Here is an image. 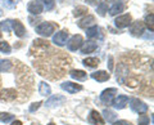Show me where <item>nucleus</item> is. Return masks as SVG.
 Wrapping results in <instances>:
<instances>
[{"mask_svg": "<svg viewBox=\"0 0 154 125\" xmlns=\"http://www.w3.org/2000/svg\"><path fill=\"white\" fill-rule=\"evenodd\" d=\"M86 2H88L89 4H96V3L99 2V0H86Z\"/></svg>", "mask_w": 154, "mask_h": 125, "instance_id": "38", "label": "nucleus"}, {"mask_svg": "<svg viewBox=\"0 0 154 125\" xmlns=\"http://www.w3.org/2000/svg\"><path fill=\"white\" fill-rule=\"evenodd\" d=\"M11 20H8V21H4V22H0V30H3V31H5V32H9L11 31Z\"/></svg>", "mask_w": 154, "mask_h": 125, "instance_id": "30", "label": "nucleus"}, {"mask_svg": "<svg viewBox=\"0 0 154 125\" xmlns=\"http://www.w3.org/2000/svg\"><path fill=\"white\" fill-rule=\"evenodd\" d=\"M69 76L72 79L79 80V81H84L88 79V74L82 70H72V71H69Z\"/></svg>", "mask_w": 154, "mask_h": 125, "instance_id": "16", "label": "nucleus"}, {"mask_svg": "<svg viewBox=\"0 0 154 125\" xmlns=\"http://www.w3.org/2000/svg\"><path fill=\"white\" fill-rule=\"evenodd\" d=\"M86 12H88V8L86 7H77V8H75V11H73V16L80 17V16H82V14H85Z\"/></svg>", "mask_w": 154, "mask_h": 125, "instance_id": "28", "label": "nucleus"}, {"mask_svg": "<svg viewBox=\"0 0 154 125\" xmlns=\"http://www.w3.org/2000/svg\"><path fill=\"white\" fill-rule=\"evenodd\" d=\"M103 116L105 117V120H107L108 123H114L116 120H117V115H116V112L112 111V110H108V108H105L103 111Z\"/></svg>", "mask_w": 154, "mask_h": 125, "instance_id": "20", "label": "nucleus"}, {"mask_svg": "<svg viewBox=\"0 0 154 125\" xmlns=\"http://www.w3.org/2000/svg\"><path fill=\"white\" fill-rule=\"evenodd\" d=\"M130 107H131L132 111L136 112V114H145L148 111V106L139 98H132L130 101Z\"/></svg>", "mask_w": 154, "mask_h": 125, "instance_id": "2", "label": "nucleus"}, {"mask_svg": "<svg viewBox=\"0 0 154 125\" xmlns=\"http://www.w3.org/2000/svg\"><path fill=\"white\" fill-rule=\"evenodd\" d=\"M94 23H95L94 16H85L84 18H81V20L77 22V25H79V27H81V28H89L90 26H93Z\"/></svg>", "mask_w": 154, "mask_h": 125, "instance_id": "12", "label": "nucleus"}, {"mask_svg": "<svg viewBox=\"0 0 154 125\" xmlns=\"http://www.w3.org/2000/svg\"><path fill=\"white\" fill-rule=\"evenodd\" d=\"M108 66H109V70L112 71L113 70V58H112V57H109V63H108Z\"/></svg>", "mask_w": 154, "mask_h": 125, "instance_id": "36", "label": "nucleus"}, {"mask_svg": "<svg viewBox=\"0 0 154 125\" xmlns=\"http://www.w3.org/2000/svg\"><path fill=\"white\" fill-rule=\"evenodd\" d=\"M132 22V18L130 14H123V16H119L114 20V25L117 26L118 28H125V27H128Z\"/></svg>", "mask_w": 154, "mask_h": 125, "instance_id": "6", "label": "nucleus"}, {"mask_svg": "<svg viewBox=\"0 0 154 125\" xmlns=\"http://www.w3.org/2000/svg\"><path fill=\"white\" fill-rule=\"evenodd\" d=\"M40 2H42V4H44L45 8H46V11H51V9L54 8V5H55L54 0H40Z\"/></svg>", "mask_w": 154, "mask_h": 125, "instance_id": "31", "label": "nucleus"}, {"mask_svg": "<svg viewBox=\"0 0 154 125\" xmlns=\"http://www.w3.org/2000/svg\"><path fill=\"white\" fill-rule=\"evenodd\" d=\"M0 37H2V32H0Z\"/></svg>", "mask_w": 154, "mask_h": 125, "instance_id": "41", "label": "nucleus"}, {"mask_svg": "<svg viewBox=\"0 0 154 125\" xmlns=\"http://www.w3.org/2000/svg\"><path fill=\"white\" fill-rule=\"evenodd\" d=\"M55 25L51 22H42L41 25H38L36 27V32L40 36H44V37H49L53 35V32L55 30Z\"/></svg>", "mask_w": 154, "mask_h": 125, "instance_id": "1", "label": "nucleus"}, {"mask_svg": "<svg viewBox=\"0 0 154 125\" xmlns=\"http://www.w3.org/2000/svg\"><path fill=\"white\" fill-rule=\"evenodd\" d=\"M114 125H131L128 121H125V120H119V121L114 123Z\"/></svg>", "mask_w": 154, "mask_h": 125, "instance_id": "35", "label": "nucleus"}, {"mask_svg": "<svg viewBox=\"0 0 154 125\" xmlns=\"http://www.w3.org/2000/svg\"><path fill=\"white\" fill-rule=\"evenodd\" d=\"M96 12H98L100 16H105V13L108 12V5L105 3H100L99 5H98V8H96Z\"/></svg>", "mask_w": 154, "mask_h": 125, "instance_id": "27", "label": "nucleus"}, {"mask_svg": "<svg viewBox=\"0 0 154 125\" xmlns=\"http://www.w3.org/2000/svg\"><path fill=\"white\" fill-rule=\"evenodd\" d=\"M11 25H12L13 31L16 32V35L18 37H23L26 35V28H25V26L22 25V22H19L18 20H16V21H12Z\"/></svg>", "mask_w": 154, "mask_h": 125, "instance_id": "10", "label": "nucleus"}, {"mask_svg": "<svg viewBox=\"0 0 154 125\" xmlns=\"http://www.w3.org/2000/svg\"><path fill=\"white\" fill-rule=\"evenodd\" d=\"M17 97V92L14 89H4L0 93V99L2 101H14Z\"/></svg>", "mask_w": 154, "mask_h": 125, "instance_id": "14", "label": "nucleus"}, {"mask_svg": "<svg viewBox=\"0 0 154 125\" xmlns=\"http://www.w3.org/2000/svg\"><path fill=\"white\" fill-rule=\"evenodd\" d=\"M127 74H128V67L125 66L123 63H121L117 69V80H119L121 83L125 81V78H127Z\"/></svg>", "mask_w": 154, "mask_h": 125, "instance_id": "18", "label": "nucleus"}, {"mask_svg": "<svg viewBox=\"0 0 154 125\" xmlns=\"http://www.w3.org/2000/svg\"><path fill=\"white\" fill-rule=\"evenodd\" d=\"M139 125H149V117L145 115H141L139 117Z\"/></svg>", "mask_w": 154, "mask_h": 125, "instance_id": "33", "label": "nucleus"}, {"mask_svg": "<svg viewBox=\"0 0 154 125\" xmlns=\"http://www.w3.org/2000/svg\"><path fill=\"white\" fill-rule=\"evenodd\" d=\"M42 9H44V5L40 2H31L27 5V11L31 14H40L42 12Z\"/></svg>", "mask_w": 154, "mask_h": 125, "instance_id": "13", "label": "nucleus"}, {"mask_svg": "<svg viewBox=\"0 0 154 125\" xmlns=\"http://www.w3.org/2000/svg\"><path fill=\"white\" fill-rule=\"evenodd\" d=\"M96 48H98V45H96V43L94 41H86L82 44V46H81V53H84V54H89V53H93Z\"/></svg>", "mask_w": 154, "mask_h": 125, "instance_id": "19", "label": "nucleus"}, {"mask_svg": "<svg viewBox=\"0 0 154 125\" xmlns=\"http://www.w3.org/2000/svg\"><path fill=\"white\" fill-rule=\"evenodd\" d=\"M67 40H68V31H66V30L57 32L55 35L53 36V43H54L55 45H58V46L66 45Z\"/></svg>", "mask_w": 154, "mask_h": 125, "instance_id": "5", "label": "nucleus"}, {"mask_svg": "<svg viewBox=\"0 0 154 125\" xmlns=\"http://www.w3.org/2000/svg\"><path fill=\"white\" fill-rule=\"evenodd\" d=\"M88 121L93 125H104V120L102 117V115H100L98 111H95V110H93V111L90 112Z\"/></svg>", "mask_w": 154, "mask_h": 125, "instance_id": "11", "label": "nucleus"}, {"mask_svg": "<svg viewBox=\"0 0 154 125\" xmlns=\"http://www.w3.org/2000/svg\"><path fill=\"white\" fill-rule=\"evenodd\" d=\"M41 104H42L41 102H36V103H32V104L30 106V112H35L36 110H37L38 107H40Z\"/></svg>", "mask_w": 154, "mask_h": 125, "instance_id": "34", "label": "nucleus"}, {"mask_svg": "<svg viewBox=\"0 0 154 125\" xmlns=\"http://www.w3.org/2000/svg\"><path fill=\"white\" fill-rule=\"evenodd\" d=\"M48 125H55L54 123H49V124H48Z\"/></svg>", "mask_w": 154, "mask_h": 125, "instance_id": "40", "label": "nucleus"}, {"mask_svg": "<svg viewBox=\"0 0 154 125\" xmlns=\"http://www.w3.org/2000/svg\"><path fill=\"white\" fill-rule=\"evenodd\" d=\"M107 2H118V0H107Z\"/></svg>", "mask_w": 154, "mask_h": 125, "instance_id": "39", "label": "nucleus"}, {"mask_svg": "<svg viewBox=\"0 0 154 125\" xmlns=\"http://www.w3.org/2000/svg\"><path fill=\"white\" fill-rule=\"evenodd\" d=\"M11 50H12V48H11V45H9L7 41H0V52L11 53Z\"/></svg>", "mask_w": 154, "mask_h": 125, "instance_id": "29", "label": "nucleus"}, {"mask_svg": "<svg viewBox=\"0 0 154 125\" xmlns=\"http://www.w3.org/2000/svg\"><path fill=\"white\" fill-rule=\"evenodd\" d=\"M91 78H93L94 80H96V81H99V83H103V81L109 80L110 75L108 72H105V71H96V72L91 74Z\"/></svg>", "mask_w": 154, "mask_h": 125, "instance_id": "17", "label": "nucleus"}, {"mask_svg": "<svg viewBox=\"0 0 154 125\" xmlns=\"http://www.w3.org/2000/svg\"><path fill=\"white\" fill-rule=\"evenodd\" d=\"M38 93H40L41 95H50L51 89H50L49 84H46L45 81L40 83V85H38Z\"/></svg>", "mask_w": 154, "mask_h": 125, "instance_id": "22", "label": "nucleus"}, {"mask_svg": "<svg viewBox=\"0 0 154 125\" xmlns=\"http://www.w3.org/2000/svg\"><path fill=\"white\" fill-rule=\"evenodd\" d=\"M82 63L85 66H88V67H96V66L99 65V59L98 58H94V57H89V58L84 59Z\"/></svg>", "mask_w": 154, "mask_h": 125, "instance_id": "25", "label": "nucleus"}, {"mask_svg": "<svg viewBox=\"0 0 154 125\" xmlns=\"http://www.w3.org/2000/svg\"><path fill=\"white\" fill-rule=\"evenodd\" d=\"M66 102V98L63 97V95H53V97H50L49 99L46 101V103L45 106L46 107H57V106H60V104H63Z\"/></svg>", "mask_w": 154, "mask_h": 125, "instance_id": "9", "label": "nucleus"}, {"mask_svg": "<svg viewBox=\"0 0 154 125\" xmlns=\"http://www.w3.org/2000/svg\"><path fill=\"white\" fill-rule=\"evenodd\" d=\"M123 11V4L122 3H116L109 8V14L110 16H116V14L121 13Z\"/></svg>", "mask_w": 154, "mask_h": 125, "instance_id": "23", "label": "nucleus"}, {"mask_svg": "<svg viewBox=\"0 0 154 125\" xmlns=\"http://www.w3.org/2000/svg\"><path fill=\"white\" fill-rule=\"evenodd\" d=\"M130 32L134 36H141L144 32V23L141 21H135L131 22V27H130Z\"/></svg>", "mask_w": 154, "mask_h": 125, "instance_id": "8", "label": "nucleus"}, {"mask_svg": "<svg viewBox=\"0 0 154 125\" xmlns=\"http://www.w3.org/2000/svg\"><path fill=\"white\" fill-rule=\"evenodd\" d=\"M86 35H88L89 39H95L100 35V28L98 26H93V27H89L88 31H86Z\"/></svg>", "mask_w": 154, "mask_h": 125, "instance_id": "21", "label": "nucleus"}, {"mask_svg": "<svg viewBox=\"0 0 154 125\" xmlns=\"http://www.w3.org/2000/svg\"><path fill=\"white\" fill-rule=\"evenodd\" d=\"M11 125H22V123L19 121V120H14V121H13Z\"/></svg>", "mask_w": 154, "mask_h": 125, "instance_id": "37", "label": "nucleus"}, {"mask_svg": "<svg viewBox=\"0 0 154 125\" xmlns=\"http://www.w3.org/2000/svg\"><path fill=\"white\" fill-rule=\"evenodd\" d=\"M12 120H14V116L11 114H7V112H2L0 114V121L2 123H9V121H12Z\"/></svg>", "mask_w": 154, "mask_h": 125, "instance_id": "26", "label": "nucleus"}, {"mask_svg": "<svg viewBox=\"0 0 154 125\" xmlns=\"http://www.w3.org/2000/svg\"><path fill=\"white\" fill-rule=\"evenodd\" d=\"M60 88L66 90V92H68L71 94H75L77 92H80L81 89H82V86L80 84H76V83H71V81H66V83L60 84Z\"/></svg>", "mask_w": 154, "mask_h": 125, "instance_id": "7", "label": "nucleus"}, {"mask_svg": "<svg viewBox=\"0 0 154 125\" xmlns=\"http://www.w3.org/2000/svg\"><path fill=\"white\" fill-rule=\"evenodd\" d=\"M84 44V40H82V36L81 35H75L71 37V40L67 43V48L68 50L71 52H75V50H79L81 46Z\"/></svg>", "mask_w": 154, "mask_h": 125, "instance_id": "4", "label": "nucleus"}, {"mask_svg": "<svg viewBox=\"0 0 154 125\" xmlns=\"http://www.w3.org/2000/svg\"><path fill=\"white\" fill-rule=\"evenodd\" d=\"M117 94V89L116 88H109V89H105L100 94V101L104 103V104H112L113 102V98L114 95Z\"/></svg>", "mask_w": 154, "mask_h": 125, "instance_id": "3", "label": "nucleus"}, {"mask_svg": "<svg viewBox=\"0 0 154 125\" xmlns=\"http://www.w3.org/2000/svg\"><path fill=\"white\" fill-rule=\"evenodd\" d=\"M153 14L150 13V14H149V16H146L145 17V22H146V26L149 27V30H150V31H153L154 30V26H153Z\"/></svg>", "mask_w": 154, "mask_h": 125, "instance_id": "32", "label": "nucleus"}, {"mask_svg": "<svg viewBox=\"0 0 154 125\" xmlns=\"http://www.w3.org/2000/svg\"><path fill=\"white\" fill-rule=\"evenodd\" d=\"M12 69V62L9 59H3L0 61V72H5Z\"/></svg>", "mask_w": 154, "mask_h": 125, "instance_id": "24", "label": "nucleus"}, {"mask_svg": "<svg viewBox=\"0 0 154 125\" xmlns=\"http://www.w3.org/2000/svg\"><path fill=\"white\" fill-rule=\"evenodd\" d=\"M127 102H128V97H127V95H118V97L112 102V104L116 108L122 110V108L126 107Z\"/></svg>", "mask_w": 154, "mask_h": 125, "instance_id": "15", "label": "nucleus"}]
</instances>
